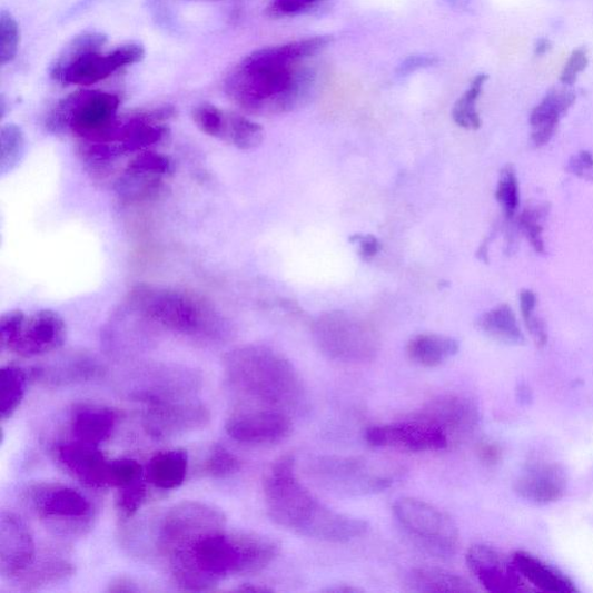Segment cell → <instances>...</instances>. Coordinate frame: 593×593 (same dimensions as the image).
Returning <instances> with one entry per match:
<instances>
[{
	"label": "cell",
	"instance_id": "ba28073f",
	"mask_svg": "<svg viewBox=\"0 0 593 593\" xmlns=\"http://www.w3.org/2000/svg\"><path fill=\"white\" fill-rule=\"evenodd\" d=\"M393 513L402 526L431 552L451 556L459 545L456 524L434 505L415 498L395 502Z\"/></svg>",
	"mask_w": 593,
	"mask_h": 593
},
{
	"label": "cell",
	"instance_id": "b9f144b4",
	"mask_svg": "<svg viewBox=\"0 0 593 593\" xmlns=\"http://www.w3.org/2000/svg\"><path fill=\"white\" fill-rule=\"evenodd\" d=\"M327 2L328 0H271L267 14L274 19L294 18L316 10Z\"/></svg>",
	"mask_w": 593,
	"mask_h": 593
},
{
	"label": "cell",
	"instance_id": "52a82bcc",
	"mask_svg": "<svg viewBox=\"0 0 593 593\" xmlns=\"http://www.w3.org/2000/svg\"><path fill=\"white\" fill-rule=\"evenodd\" d=\"M314 337L319 350L333 360H373L379 350L376 330L345 313L326 314L315 323Z\"/></svg>",
	"mask_w": 593,
	"mask_h": 593
},
{
	"label": "cell",
	"instance_id": "8fae6325",
	"mask_svg": "<svg viewBox=\"0 0 593 593\" xmlns=\"http://www.w3.org/2000/svg\"><path fill=\"white\" fill-rule=\"evenodd\" d=\"M27 501L36 514L49 523L83 525L89 523L93 507L80 492L62 484H40L27 491Z\"/></svg>",
	"mask_w": 593,
	"mask_h": 593
},
{
	"label": "cell",
	"instance_id": "44dd1931",
	"mask_svg": "<svg viewBox=\"0 0 593 593\" xmlns=\"http://www.w3.org/2000/svg\"><path fill=\"white\" fill-rule=\"evenodd\" d=\"M105 373L98 358L77 353L39 366L33 377L50 387H65L100 379Z\"/></svg>",
	"mask_w": 593,
	"mask_h": 593
},
{
	"label": "cell",
	"instance_id": "277c9868",
	"mask_svg": "<svg viewBox=\"0 0 593 593\" xmlns=\"http://www.w3.org/2000/svg\"><path fill=\"white\" fill-rule=\"evenodd\" d=\"M132 303L148 322L196 340H220L221 320L205 300L189 293L138 287Z\"/></svg>",
	"mask_w": 593,
	"mask_h": 593
},
{
	"label": "cell",
	"instance_id": "bcb514c9",
	"mask_svg": "<svg viewBox=\"0 0 593 593\" xmlns=\"http://www.w3.org/2000/svg\"><path fill=\"white\" fill-rule=\"evenodd\" d=\"M350 243L358 246L360 257L366 261L374 259L382 250V244L375 236L355 235L350 237Z\"/></svg>",
	"mask_w": 593,
	"mask_h": 593
},
{
	"label": "cell",
	"instance_id": "2e32d148",
	"mask_svg": "<svg viewBox=\"0 0 593 593\" xmlns=\"http://www.w3.org/2000/svg\"><path fill=\"white\" fill-rule=\"evenodd\" d=\"M36 543L30 528L13 513L0 517V574L17 580L32 566Z\"/></svg>",
	"mask_w": 593,
	"mask_h": 593
},
{
	"label": "cell",
	"instance_id": "f35d334b",
	"mask_svg": "<svg viewBox=\"0 0 593 593\" xmlns=\"http://www.w3.org/2000/svg\"><path fill=\"white\" fill-rule=\"evenodd\" d=\"M545 215V208H526L518 218V225L521 230L527 237L536 253L545 251V244L543 240V226L541 223Z\"/></svg>",
	"mask_w": 593,
	"mask_h": 593
},
{
	"label": "cell",
	"instance_id": "3957f363",
	"mask_svg": "<svg viewBox=\"0 0 593 593\" xmlns=\"http://www.w3.org/2000/svg\"><path fill=\"white\" fill-rule=\"evenodd\" d=\"M264 491L268 515L277 525L323 542L336 528L338 513L328 510L302 485L294 456L280 457L271 465Z\"/></svg>",
	"mask_w": 593,
	"mask_h": 593
},
{
	"label": "cell",
	"instance_id": "7a4b0ae2",
	"mask_svg": "<svg viewBox=\"0 0 593 593\" xmlns=\"http://www.w3.org/2000/svg\"><path fill=\"white\" fill-rule=\"evenodd\" d=\"M226 380L254 402L276 407H294L303 398L302 379L291 362L273 348L247 345L223 358Z\"/></svg>",
	"mask_w": 593,
	"mask_h": 593
},
{
	"label": "cell",
	"instance_id": "ffe728a7",
	"mask_svg": "<svg viewBox=\"0 0 593 593\" xmlns=\"http://www.w3.org/2000/svg\"><path fill=\"white\" fill-rule=\"evenodd\" d=\"M62 465L83 485L102 488L110 486V463L98 446L73 442L59 448Z\"/></svg>",
	"mask_w": 593,
	"mask_h": 593
},
{
	"label": "cell",
	"instance_id": "7c38bea8",
	"mask_svg": "<svg viewBox=\"0 0 593 593\" xmlns=\"http://www.w3.org/2000/svg\"><path fill=\"white\" fill-rule=\"evenodd\" d=\"M365 441L376 447H391L409 452L439 451L448 445L447 435L432 423L413 418L373 427L365 432Z\"/></svg>",
	"mask_w": 593,
	"mask_h": 593
},
{
	"label": "cell",
	"instance_id": "83f0119b",
	"mask_svg": "<svg viewBox=\"0 0 593 593\" xmlns=\"http://www.w3.org/2000/svg\"><path fill=\"white\" fill-rule=\"evenodd\" d=\"M477 327L501 344L510 346L525 344V336L510 305L502 304L488 310L478 318Z\"/></svg>",
	"mask_w": 593,
	"mask_h": 593
},
{
	"label": "cell",
	"instance_id": "d6a6232c",
	"mask_svg": "<svg viewBox=\"0 0 593 593\" xmlns=\"http://www.w3.org/2000/svg\"><path fill=\"white\" fill-rule=\"evenodd\" d=\"M488 76L485 73L477 75L470 85L466 92L458 99L454 110H452V118L457 126L467 130H477L482 127V118H480L476 102L482 96Z\"/></svg>",
	"mask_w": 593,
	"mask_h": 593
},
{
	"label": "cell",
	"instance_id": "4dcf8cb0",
	"mask_svg": "<svg viewBox=\"0 0 593 593\" xmlns=\"http://www.w3.org/2000/svg\"><path fill=\"white\" fill-rule=\"evenodd\" d=\"M409 584L418 592H472L474 589L463 577L437 569H418L411 575Z\"/></svg>",
	"mask_w": 593,
	"mask_h": 593
},
{
	"label": "cell",
	"instance_id": "db71d44e",
	"mask_svg": "<svg viewBox=\"0 0 593 593\" xmlns=\"http://www.w3.org/2000/svg\"><path fill=\"white\" fill-rule=\"evenodd\" d=\"M239 591H247V592H267L270 591L267 587L261 586H253V585H244L239 589Z\"/></svg>",
	"mask_w": 593,
	"mask_h": 593
},
{
	"label": "cell",
	"instance_id": "d4e9b609",
	"mask_svg": "<svg viewBox=\"0 0 593 593\" xmlns=\"http://www.w3.org/2000/svg\"><path fill=\"white\" fill-rule=\"evenodd\" d=\"M512 560L522 577L543 592L574 593L579 591L566 575L530 553L516 552Z\"/></svg>",
	"mask_w": 593,
	"mask_h": 593
},
{
	"label": "cell",
	"instance_id": "4316f807",
	"mask_svg": "<svg viewBox=\"0 0 593 593\" xmlns=\"http://www.w3.org/2000/svg\"><path fill=\"white\" fill-rule=\"evenodd\" d=\"M459 352L455 338L439 334H419L407 346L409 358L426 368H436Z\"/></svg>",
	"mask_w": 593,
	"mask_h": 593
},
{
	"label": "cell",
	"instance_id": "5bb4252c",
	"mask_svg": "<svg viewBox=\"0 0 593 593\" xmlns=\"http://www.w3.org/2000/svg\"><path fill=\"white\" fill-rule=\"evenodd\" d=\"M290 417L278 409H241L226 421L225 431L243 444H273L288 437Z\"/></svg>",
	"mask_w": 593,
	"mask_h": 593
},
{
	"label": "cell",
	"instance_id": "f907efd6",
	"mask_svg": "<svg viewBox=\"0 0 593 593\" xmlns=\"http://www.w3.org/2000/svg\"><path fill=\"white\" fill-rule=\"evenodd\" d=\"M107 591L108 592H116V593L136 592V591H138V587H136V584L132 583L129 579L119 577V579L112 581L109 584V587L107 589Z\"/></svg>",
	"mask_w": 593,
	"mask_h": 593
},
{
	"label": "cell",
	"instance_id": "8d00e7d4",
	"mask_svg": "<svg viewBox=\"0 0 593 593\" xmlns=\"http://www.w3.org/2000/svg\"><path fill=\"white\" fill-rule=\"evenodd\" d=\"M20 28L11 13L0 14V60L2 66L12 62L19 50Z\"/></svg>",
	"mask_w": 593,
	"mask_h": 593
},
{
	"label": "cell",
	"instance_id": "60d3db41",
	"mask_svg": "<svg viewBox=\"0 0 593 593\" xmlns=\"http://www.w3.org/2000/svg\"><path fill=\"white\" fill-rule=\"evenodd\" d=\"M0 140H2V169L6 172L14 166L23 152V134L18 126L8 125L2 128Z\"/></svg>",
	"mask_w": 593,
	"mask_h": 593
},
{
	"label": "cell",
	"instance_id": "4fadbf2b",
	"mask_svg": "<svg viewBox=\"0 0 593 593\" xmlns=\"http://www.w3.org/2000/svg\"><path fill=\"white\" fill-rule=\"evenodd\" d=\"M210 422L208 408L191 399L148 405L144 426L156 438L176 437L206 428Z\"/></svg>",
	"mask_w": 593,
	"mask_h": 593
},
{
	"label": "cell",
	"instance_id": "ee69618b",
	"mask_svg": "<svg viewBox=\"0 0 593 593\" xmlns=\"http://www.w3.org/2000/svg\"><path fill=\"white\" fill-rule=\"evenodd\" d=\"M24 318L22 310L16 309L10 310L0 319V345L3 350L12 349Z\"/></svg>",
	"mask_w": 593,
	"mask_h": 593
},
{
	"label": "cell",
	"instance_id": "8992f818",
	"mask_svg": "<svg viewBox=\"0 0 593 593\" xmlns=\"http://www.w3.org/2000/svg\"><path fill=\"white\" fill-rule=\"evenodd\" d=\"M119 107L120 99L116 95L79 91L55 107L48 127L53 131L69 130L85 142H97L117 120Z\"/></svg>",
	"mask_w": 593,
	"mask_h": 593
},
{
	"label": "cell",
	"instance_id": "7402d4cb",
	"mask_svg": "<svg viewBox=\"0 0 593 593\" xmlns=\"http://www.w3.org/2000/svg\"><path fill=\"white\" fill-rule=\"evenodd\" d=\"M567 490L564 471L554 464L530 467L515 483V492L535 504H550L561 500Z\"/></svg>",
	"mask_w": 593,
	"mask_h": 593
},
{
	"label": "cell",
	"instance_id": "f546056e",
	"mask_svg": "<svg viewBox=\"0 0 593 593\" xmlns=\"http://www.w3.org/2000/svg\"><path fill=\"white\" fill-rule=\"evenodd\" d=\"M264 128L237 112H226L220 139L240 150H253L261 146Z\"/></svg>",
	"mask_w": 593,
	"mask_h": 593
},
{
	"label": "cell",
	"instance_id": "7dc6e473",
	"mask_svg": "<svg viewBox=\"0 0 593 593\" xmlns=\"http://www.w3.org/2000/svg\"><path fill=\"white\" fill-rule=\"evenodd\" d=\"M437 62L438 60L433 55H413L399 66L398 73L408 76L421 69L433 67Z\"/></svg>",
	"mask_w": 593,
	"mask_h": 593
},
{
	"label": "cell",
	"instance_id": "f5cc1de1",
	"mask_svg": "<svg viewBox=\"0 0 593 593\" xmlns=\"http://www.w3.org/2000/svg\"><path fill=\"white\" fill-rule=\"evenodd\" d=\"M552 49V42L548 39H540L534 45V55L544 56Z\"/></svg>",
	"mask_w": 593,
	"mask_h": 593
},
{
	"label": "cell",
	"instance_id": "9c48e42d",
	"mask_svg": "<svg viewBox=\"0 0 593 593\" xmlns=\"http://www.w3.org/2000/svg\"><path fill=\"white\" fill-rule=\"evenodd\" d=\"M307 473L320 487L348 496L382 493L392 485L389 477L355 458L318 457L308 464Z\"/></svg>",
	"mask_w": 593,
	"mask_h": 593
},
{
	"label": "cell",
	"instance_id": "5b68a950",
	"mask_svg": "<svg viewBox=\"0 0 593 593\" xmlns=\"http://www.w3.org/2000/svg\"><path fill=\"white\" fill-rule=\"evenodd\" d=\"M106 43L107 37L99 32H87L76 37L51 66V77L63 83L90 87L118 70L145 59L144 46L127 43L103 51Z\"/></svg>",
	"mask_w": 593,
	"mask_h": 593
},
{
	"label": "cell",
	"instance_id": "f1b7e54d",
	"mask_svg": "<svg viewBox=\"0 0 593 593\" xmlns=\"http://www.w3.org/2000/svg\"><path fill=\"white\" fill-rule=\"evenodd\" d=\"M75 572L71 562L63 559H48L38 564L33 563L17 581L22 590L36 591L67 581Z\"/></svg>",
	"mask_w": 593,
	"mask_h": 593
},
{
	"label": "cell",
	"instance_id": "cb8c5ba5",
	"mask_svg": "<svg viewBox=\"0 0 593 593\" xmlns=\"http://www.w3.org/2000/svg\"><path fill=\"white\" fill-rule=\"evenodd\" d=\"M117 422L116 411L102 406H82L72 416L71 431L76 441L99 446L110 438Z\"/></svg>",
	"mask_w": 593,
	"mask_h": 593
},
{
	"label": "cell",
	"instance_id": "c3c4849f",
	"mask_svg": "<svg viewBox=\"0 0 593 593\" xmlns=\"http://www.w3.org/2000/svg\"><path fill=\"white\" fill-rule=\"evenodd\" d=\"M477 456L487 465H496L502 457V449L498 445L484 442L477 446Z\"/></svg>",
	"mask_w": 593,
	"mask_h": 593
},
{
	"label": "cell",
	"instance_id": "d6986e66",
	"mask_svg": "<svg viewBox=\"0 0 593 593\" xmlns=\"http://www.w3.org/2000/svg\"><path fill=\"white\" fill-rule=\"evenodd\" d=\"M415 418L432 423L448 434L465 435L477 425L478 412L470 399L462 395H443L423 407Z\"/></svg>",
	"mask_w": 593,
	"mask_h": 593
},
{
	"label": "cell",
	"instance_id": "ab89813d",
	"mask_svg": "<svg viewBox=\"0 0 593 593\" xmlns=\"http://www.w3.org/2000/svg\"><path fill=\"white\" fill-rule=\"evenodd\" d=\"M118 510L125 518H130L137 514L148 498V491L144 478L130 485L119 488Z\"/></svg>",
	"mask_w": 593,
	"mask_h": 593
},
{
	"label": "cell",
	"instance_id": "603a6c76",
	"mask_svg": "<svg viewBox=\"0 0 593 593\" xmlns=\"http://www.w3.org/2000/svg\"><path fill=\"white\" fill-rule=\"evenodd\" d=\"M576 101L574 92L553 90L536 106L530 117L532 142L535 147H544L553 138L560 120Z\"/></svg>",
	"mask_w": 593,
	"mask_h": 593
},
{
	"label": "cell",
	"instance_id": "484cf974",
	"mask_svg": "<svg viewBox=\"0 0 593 593\" xmlns=\"http://www.w3.org/2000/svg\"><path fill=\"white\" fill-rule=\"evenodd\" d=\"M188 465V454L182 448L158 452L148 464V482L161 491L177 490L185 483Z\"/></svg>",
	"mask_w": 593,
	"mask_h": 593
},
{
	"label": "cell",
	"instance_id": "74e56055",
	"mask_svg": "<svg viewBox=\"0 0 593 593\" xmlns=\"http://www.w3.org/2000/svg\"><path fill=\"white\" fill-rule=\"evenodd\" d=\"M192 120L204 134L219 138L221 136L226 111L210 103H202L192 110Z\"/></svg>",
	"mask_w": 593,
	"mask_h": 593
},
{
	"label": "cell",
	"instance_id": "30bf717a",
	"mask_svg": "<svg viewBox=\"0 0 593 593\" xmlns=\"http://www.w3.org/2000/svg\"><path fill=\"white\" fill-rule=\"evenodd\" d=\"M225 524V515L216 507L202 502L184 501L165 515L159 544L167 555L208 532L224 528Z\"/></svg>",
	"mask_w": 593,
	"mask_h": 593
},
{
	"label": "cell",
	"instance_id": "f6af8a7d",
	"mask_svg": "<svg viewBox=\"0 0 593 593\" xmlns=\"http://www.w3.org/2000/svg\"><path fill=\"white\" fill-rule=\"evenodd\" d=\"M589 58L586 50L579 48L574 50L566 65H564L561 73L560 81L566 87H572L579 78V76L587 68Z\"/></svg>",
	"mask_w": 593,
	"mask_h": 593
},
{
	"label": "cell",
	"instance_id": "ac0fdd59",
	"mask_svg": "<svg viewBox=\"0 0 593 593\" xmlns=\"http://www.w3.org/2000/svg\"><path fill=\"white\" fill-rule=\"evenodd\" d=\"M468 569L486 590L491 592L527 591L524 579L512 561L485 545H476L467 552Z\"/></svg>",
	"mask_w": 593,
	"mask_h": 593
},
{
	"label": "cell",
	"instance_id": "6da1fadb",
	"mask_svg": "<svg viewBox=\"0 0 593 593\" xmlns=\"http://www.w3.org/2000/svg\"><path fill=\"white\" fill-rule=\"evenodd\" d=\"M330 42L315 37L253 51L226 77L225 93L249 115H286L313 95L317 73L307 61Z\"/></svg>",
	"mask_w": 593,
	"mask_h": 593
},
{
	"label": "cell",
	"instance_id": "d590c367",
	"mask_svg": "<svg viewBox=\"0 0 593 593\" xmlns=\"http://www.w3.org/2000/svg\"><path fill=\"white\" fill-rule=\"evenodd\" d=\"M496 200L502 206L507 219L515 217L520 205L518 180L513 166H505L500 176Z\"/></svg>",
	"mask_w": 593,
	"mask_h": 593
},
{
	"label": "cell",
	"instance_id": "e0dca14e",
	"mask_svg": "<svg viewBox=\"0 0 593 593\" xmlns=\"http://www.w3.org/2000/svg\"><path fill=\"white\" fill-rule=\"evenodd\" d=\"M129 391L134 401L155 405L169 402L191 399L197 388L196 376L180 370H156L155 373L135 377Z\"/></svg>",
	"mask_w": 593,
	"mask_h": 593
},
{
	"label": "cell",
	"instance_id": "681fc988",
	"mask_svg": "<svg viewBox=\"0 0 593 593\" xmlns=\"http://www.w3.org/2000/svg\"><path fill=\"white\" fill-rule=\"evenodd\" d=\"M521 310L524 323H528L534 317L536 296L532 290H523L520 295Z\"/></svg>",
	"mask_w": 593,
	"mask_h": 593
},
{
	"label": "cell",
	"instance_id": "1f68e13d",
	"mask_svg": "<svg viewBox=\"0 0 593 593\" xmlns=\"http://www.w3.org/2000/svg\"><path fill=\"white\" fill-rule=\"evenodd\" d=\"M27 387L26 373L16 365L4 366L0 373V411L2 419L7 421L13 416L21 405Z\"/></svg>",
	"mask_w": 593,
	"mask_h": 593
},
{
	"label": "cell",
	"instance_id": "7bdbcfd3",
	"mask_svg": "<svg viewBox=\"0 0 593 593\" xmlns=\"http://www.w3.org/2000/svg\"><path fill=\"white\" fill-rule=\"evenodd\" d=\"M144 467L132 459H117L110 463V487H125L144 478Z\"/></svg>",
	"mask_w": 593,
	"mask_h": 593
},
{
	"label": "cell",
	"instance_id": "e575fe53",
	"mask_svg": "<svg viewBox=\"0 0 593 593\" xmlns=\"http://www.w3.org/2000/svg\"><path fill=\"white\" fill-rule=\"evenodd\" d=\"M241 463L233 452L220 444H214L201 465L200 472L205 476L221 478L237 473Z\"/></svg>",
	"mask_w": 593,
	"mask_h": 593
},
{
	"label": "cell",
	"instance_id": "9a60e30c",
	"mask_svg": "<svg viewBox=\"0 0 593 593\" xmlns=\"http://www.w3.org/2000/svg\"><path fill=\"white\" fill-rule=\"evenodd\" d=\"M66 338L63 318L52 309H41L26 316L10 352L24 358L38 357L61 348Z\"/></svg>",
	"mask_w": 593,
	"mask_h": 593
},
{
	"label": "cell",
	"instance_id": "836d02e7",
	"mask_svg": "<svg viewBox=\"0 0 593 593\" xmlns=\"http://www.w3.org/2000/svg\"><path fill=\"white\" fill-rule=\"evenodd\" d=\"M172 161L167 156L140 151L128 164L126 176L129 179L159 181V178L171 172Z\"/></svg>",
	"mask_w": 593,
	"mask_h": 593
},
{
	"label": "cell",
	"instance_id": "816d5d0a",
	"mask_svg": "<svg viewBox=\"0 0 593 593\" xmlns=\"http://www.w3.org/2000/svg\"><path fill=\"white\" fill-rule=\"evenodd\" d=\"M569 169L572 174L582 179L593 180V177L586 171V168L581 162L579 156L573 157L570 161Z\"/></svg>",
	"mask_w": 593,
	"mask_h": 593
}]
</instances>
